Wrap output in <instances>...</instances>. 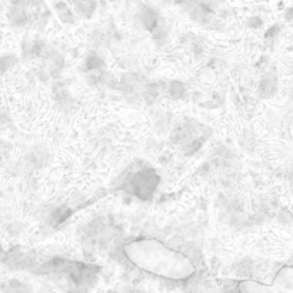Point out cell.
Instances as JSON below:
<instances>
[{
    "label": "cell",
    "mask_w": 293,
    "mask_h": 293,
    "mask_svg": "<svg viewBox=\"0 0 293 293\" xmlns=\"http://www.w3.org/2000/svg\"><path fill=\"white\" fill-rule=\"evenodd\" d=\"M127 260L143 272L169 280H188L195 273V266L188 256L163 245L158 239H139L124 245Z\"/></svg>",
    "instance_id": "6da1fadb"
}]
</instances>
